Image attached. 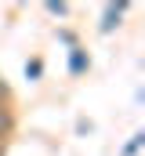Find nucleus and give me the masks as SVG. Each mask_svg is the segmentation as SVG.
Segmentation results:
<instances>
[{"label":"nucleus","instance_id":"obj_2","mask_svg":"<svg viewBox=\"0 0 145 156\" xmlns=\"http://www.w3.org/2000/svg\"><path fill=\"white\" fill-rule=\"evenodd\" d=\"M11 127H15V120H11V113H7V109L0 105V138H4V134H7Z\"/></svg>","mask_w":145,"mask_h":156},{"label":"nucleus","instance_id":"obj_5","mask_svg":"<svg viewBox=\"0 0 145 156\" xmlns=\"http://www.w3.org/2000/svg\"><path fill=\"white\" fill-rule=\"evenodd\" d=\"M4 98H7V83L0 80V102H4Z\"/></svg>","mask_w":145,"mask_h":156},{"label":"nucleus","instance_id":"obj_1","mask_svg":"<svg viewBox=\"0 0 145 156\" xmlns=\"http://www.w3.org/2000/svg\"><path fill=\"white\" fill-rule=\"evenodd\" d=\"M120 15H123V4H116V7H105V22H102V29H112V26H116V22H120Z\"/></svg>","mask_w":145,"mask_h":156},{"label":"nucleus","instance_id":"obj_3","mask_svg":"<svg viewBox=\"0 0 145 156\" xmlns=\"http://www.w3.org/2000/svg\"><path fill=\"white\" fill-rule=\"evenodd\" d=\"M87 69V58H83V51H72V73H83Z\"/></svg>","mask_w":145,"mask_h":156},{"label":"nucleus","instance_id":"obj_4","mask_svg":"<svg viewBox=\"0 0 145 156\" xmlns=\"http://www.w3.org/2000/svg\"><path fill=\"white\" fill-rule=\"evenodd\" d=\"M26 73H29V76H40V62H36V58L29 62V66H26Z\"/></svg>","mask_w":145,"mask_h":156},{"label":"nucleus","instance_id":"obj_6","mask_svg":"<svg viewBox=\"0 0 145 156\" xmlns=\"http://www.w3.org/2000/svg\"><path fill=\"white\" fill-rule=\"evenodd\" d=\"M0 156H4V153H0Z\"/></svg>","mask_w":145,"mask_h":156}]
</instances>
